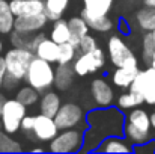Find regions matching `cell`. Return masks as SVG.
<instances>
[{
	"label": "cell",
	"instance_id": "6da1fadb",
	"mask_svg": "<svg viewBox=\"0 0 155 154\" xmlns=\"http://www.w3.org/2000/svg\"><path fill=\"white\" fill-rule=\"evenodd\" d=\"M125 113L117 106L95 107L86 113L84 144L81 153L95 151L100 142L110 136H124Z\"/></svg>",
	"mask_w": 155,
	"mask_h": 154
},
{
	"label": "cell",
	"instance_id": "7a4b0ae2",
	"mask_svg": "<svg viewBox=\"0 0 155 154\" xmlns=\"http://www.w3.org/2000/svg\"><path fill=\"white\" fill-rule=\"evenodd\" d=\"M24 80L27 82V85L35 88L39 94H42L44 91L50 89L53 86V82H54L53 63L38 57V56H33V59L29 63Z\"/></svg>",
	"mask_w": 155,
	"mask_h": 154
},
{
	"label": "cell",
	"instance_id": "3957f363",
	"mask_svg": "<svg viewBox=\"0 0 155 154\" xmlns=\"http://www.w3.org/2000/svg\"><path fill=\"white\" fill-rule=\"evenodd\" d=\"M84 144L83 128H66L59 130V133L48 142V151L54 154L80 153Z\"/></svg>",
	"mask_w": 155,
	"mask_h": 154
},
{
	"label": "cell",
	"instance_id": "277c9868",
	"mask_svg": "<svg viewBox=\"0 0 155 154\" xmlns=\"http://www.w3.org/2000/svg\"><path fill=\"white\" fill-rule=\"evenodd\" d=\"M35 53L24 47H12L6 51L5 62H6V73L17 80H24L30 60L33 59Z\"/></svg>",
	"mask_w": 155,
	"mask_h": 154
},
{
	"label": "cell",
	"instance_id": "5b68a950",
	"mask_svg": "<svg viewBox=\"0 0 155 154\" xmlns=\"http://www.w3.org/2000/svg\"><path fill=\"white\" fill-rule=\"evenodd\" d=\"M54 121L59 130L66 128H86V113L84 110L75 103H65L60 104L59 110L54 115Z\"/></svg>",
	"mask_w": 155,
	"mask_h": 154
},
{
	"label": "cell",
	"instance_id": "8992f818",
	"mask_svg": "<svg viewBox=\"0 0 155 154\" xmlns=\"http://www.w3.org/2000/svg\"><path fill=\"white\" fill-rule=\"evenodd\" d=\"M24 115H27V106L20 103L17 98L6 100L0 113V122H2L3 132L8 135L17 133L20 130V124Z\"/></svg>",
	"mask_w": 155,
	"mask_h": 154
},
{
	"label": "cell",
	"instance_id": "52a82bcc",
	"mask_svg": "<svg viewBox=\"0 0 155 154\" xmlns=\"http://www.w3.org/2000/svg\"><path fill=\"white\" fill-rule=\"evenodd\" d=\"M107 53L110 57V62L114 67H134L139 65V60L134 54V51L128 47V44L117 35L110 36L107 43Z\"/></svg>",
	"mask_w": 155,
	"mask_h": 154
},
{
	"label": "cell",
	"instance_id": "ba28073f",
	"mask_svg": "<svg viewBox=\"0 0 155 154\" xmlns=\"http://www.w3.org/2000/svg\"><path fill=\"white\" fill-rule=\"evenodd\" d=\"M104 63H105V53L103 49L97 47L95 50L87 51V53H78L75 59L72 60V70L75 76L84 77L103 68Z\"/></svg>",
	"mask_w": 155,
	"mask_h": 154
},
{
	"label": "cell",
	"instance_id": "9c48e42d",
	"mask_svg": "<svg viewBox=\"0 0 155 154\" xmlns=\"http://www.w3.org/2000/svg\"><path fill=\"white\" fill-rule=\"evenodd\" d=\"M128 89H133L136 92H140L145 98V103L155 104V68L151 65L145 70H139L137 76L134 77L131 86Z\"/></svg>",
	"mask_w": 155,
	"mask_h": 154
},
{
	"label": "cell",
	"instance_id": "30bf717a",
	"mask_svg": "<svg viewBox=\"0 0 155 154\" xmlns=\"http://www.w3.org/2000/svg\"><path fill=\"white\" fill-rule=\"evenodd\" d=\"M91 95L94 98L95 107H108V106H113V103L116 100L113 86L105 79H101V77L94 79L91 82Z\"/></svg>",
	"mask_w": 155,
	"mask_h": 154
},
{
	"label": "cell",
	"instance_id": "8fae6325",
	"mask_svg": "<svg viewBox=\"0 0 155 154\" xmlns=\"http://www.w3.org/2000/svg\"><path fill=\"white\" fill-rule=\"evenodd\" d=\"M32 133L38 141L50 142L59 133V128H57V124H56L53 116H47V115L39 113V115H35V122H33Z\"/></svg>",
	"mask_w": 155,
	"mask_h": 154
},
{
	"label": "cell",
	"instance_id": "7c38bea8",
	"mask_svg": "<svg viewBox=\"0 0 155 154\" xmlns=\"http://www.w3.org/2000/svg\"><path fill=\"white\" fill-rule=\"evenodd\" d=\"M47 23H48V18L44 12L35 14V15H21V17H15L14 30L23 32V33H36V32H42Z\"/></svg>",
	"mask_w": 155,
	"mask_h": 154
},
{
	"label": "cell",
	"instance_id": "4fadbf2b",
	"mask_svg": "<svg viewBox=\"0 0 155 154\" xmlns=\"http://www.w3.org/2000/svg\"><path fill=\"white\" fill-rule=\"evenodd\" d=\"M9 6H11V11L15 17L35 15V14L44 12L45 2L44 0H11Z\"/></svg>",
	"mask_w": 155,
	"mask_h": 154
},
{
	"label": "cell",
	"instance_id": "5bb4252c",
	"mask_svg": "<svg viewBox=\"0 0 155 154\" xmlns=\"http://www.w3.org/2000/svg\"><path fill=\"white\" fill-rule=\"evenodd\" d=\"M97 153H133V145L124 136H110L100 142Z\"/></svg>",
	"mask_w": 155,
	"mask_h": 154
},
{
	"label": "cell",
	"instance_id": "9a60e30c",
	"mask_svg": "<svg viewBox=\"0 0 155 154\" xmlns=\"http://www.w3.org/2000/svg\"><path fill=\"white\" fill-rule=\"evenodd\" d=\"M125 122H128L130 125L142 130V132H146V133H152V125H151V115L142 109V107H134L131 110L127 112L125 115Z\"/></svg>",
	"mask_w": 155,
	"mask_h": 154
},
{
	"label": "cell",
	"instance_id": "2e32d148",
	"mask_svg": "<svg viewBox=\"0 0 155 154\" xmlns=\"http://www.w3.org/2000/svg\"><path fill=\"white\" fill-rule=\"evenodd\" d=\"M139 73V65L134 67H116V70L111 74V82L116 88L128 89L134 80V77Z\"/></svg>",
	"mask_w": 155,
	"mask_h": 154
},
{
	"label": "cell",
	"instance_id": "e0dca14e",
	"mask_svg": "<svg viewBox=\"0 0 155 154\" xmlns=\"http://www.w3.org/2000/svg\"><path fill=\"white\" fill-rule=\"evenodd\" d=\"M74 70L71 63H57V68H54V82L53 86H56L59 91H66L71 88L74 82Z\"/></svg>",
	"mask_w": 155,
	"mask_h": 154
},
{
	"label": "cell",
	"instance_id": "ac0fdd59",
	"mask_svg": "<svg viewBox=\"0 0 155 154\" xmlns=\"http://www.w3.org/2000/svg\"><path fill=\"white\" fill-rule=\"evenodd\" d=\"M39 113L42 115H47V116H53L56 115V112L59 110L62 100H60V95L54 91H44L42 95H39Z\"/></svg>",
	"mask_w": 155,
	"mask_h": 154
},
{
	"label": "cell",
	"instance_id": "d6986e66",
	"mask_svg": "<svg viewBox=\"0 0 155 154\" xmlns=\"http://www.w3.org/2000/svg\"><path fill=\"white\" fill-rule=\"evenodd\" d=\"M68 26H69V32H71V38H69L68 43L72 44V46L77 49L80 39H81L84 35H87V33L91 32V29H89L86 20H84L81 15L71 17V18L68 20Z\"/></svg>",
	"mask_w": 155,
	"mask_h": 154
},
{
	"label": "cell",
	"instance_id": "ffe728a7",
	"mask_svg": "<svg viewBox=\"0 0 155 154\" xmlns=\"http://www.w3.org/2000/svg\"><path fill=\"white\" fill-rule=\"evenodd\" d=\"M35 56L50 62V63H57V56H59V44L54 43L51 38H47L44 36L39 44L36 46L35 49Z\"/></svg>",
	"mask_w": 155,
	"mask_h": 154
},
{
	"label": "cell",
	"instance_id": "44dd1931",
	"mask_svg": "<svg viewBox=\"0 0 155 154\" xmlns=\"http://www.w3.org/2000/svg\"><path fill=\"white\" fill-rule=\"evenodd\" d=\"M81 17L86 20L91 30L105 33V32H110L113 29V21L108 18V15H91V14L81 11Z\"/></svg>",
	"mask_w": 155,
	"mask_h": 154
},
{
	"label": "cell",
	"instance_id": "7402d4cb",
	"mask_svg": "<svg viewBox=\"0 0 155 154\" xmlns=\"http://www.w3.org/2000/svg\"><path fill=\"white\" fill-rule=\"evenodd\" d=\"M136 24L143 32H151L155 29V8L145 5L136 12Z\"/></svg>",
	"mask_w": 155,
	"mask_h": 154
},
{
	"label": "cell",
	"instance_id": "603a6c76",
	"mask_svg": "<svg viewBox=\"0 0 155 154\" xmlns=\"http://www.w3.org/2000/svg\"><path fill=\"white\" fill-rule=\"evenodd\" d=\"M50 38L57 44H63L68 43L71 38V32H69V26H68V20H63L62 17L54 20L50 30Z\"/></svg>",
	"mask_w": 155,
	"mask_h": 154
},
{
	"label": "cell",
	"instance_id": "cb8c5ba5",
	"mask_svg": "<svg viewBox=\"0 0 155 154\" xmlns=\"http://www.w3.org/2000/svg\"><path fill=\"white\" fill-rule=\"evenodd\" d=\"M143 103H145V98H143V95H142L140 92H136V91H133V89H128L127 92H124V94L117 98L116 106H117L120 110L128 112V110H131V109H134V107H137V106H142Z\"/></svg>",
	"mask_w": 155,
	"mask_h": 154
},
{
	"label": "cell",
	"instance_id": "d4e9b609",
	"mask_svg": "<svg viewBox=\"0 0 155 154\" xmlns=\"http://www.w3.org/2000/svg\"><path fill=\"white\" fill-rule=\"evenodd\" d=\"M14 21H15V15L11 11L9 2L0 0V33L9 35L14 30Z\"/></svg>",
	"mask_w": 155,
	"mask_h": 154
},
{
	"label": "cell",
	"instance_id": "484cf974",
	"mask_svg": "<svg viewBox=\"0 0 155 154\" xmlns=\"http://www.w3.org/2000/svg\"><path fill=\"white\" fill-rule=\"evenodd\" d=\"M124 138L134 147V145H142V144L151 141L152 139V133L142 132V130L130 125L128 122H124Z\"/></svg>",
	"mask_w": 155,
	"mask_h": 154
},
{
	"label": "cell",
	"instance_id": "4316f807",
	"mask_svg": "<svg viewBox=\"0 0 155 154\" xmlns=\"http://www.w3.org/2000/svg\"><path fill=\"white\" fill-rule=\"evenodd\" d=\"M83 11L91 15H108L113 0H83Z\"/></svg>",
	"mask_w": 155,
	"mask_h": 154
},
{
	"label": "cell",
	"instance_id": "83f0119b",
	"mask_svg": "<svg viewBox=\"0 0 155 154\" xmlns=\"http://www.w3.org/2000/svg\"><path fill=\"white\" fill-rule=\"evenodd\" d=\"M44 2H45L44 14L47 15L48 21H54L60 18L69 5V0H44Z\"/></svg>",
	"mask_w": 155,
	"mask_h": 154
},
{
	"label": "cell",
	"instance_id": "f1b7e54d",
	"mask_svg": "<svg viewBox=\"0 0 155 154\" xmlns=\"http://www.w3.org/2000/svg\"><path fill=\"white\" fill-rule=\"evenodd\" d=\"M15 98L20 103H23L24 106L30 107V106H35L38 100H39V92L32 88L30 85H26V86H21L17 89V94H15Z\"/></svg>",
	"mask_w": 155,
	"mask_h": 154
},
{
	"label": "cell",
	"instance_id": "f546056e",
	"mask_svg": "<svg viewBox=\"0 0 155 154\" xmlns=\"http://www.w3.org/2000/svg\"><path fill=\"white\" fill-rule=\"evenodd\" d=\"M155 51V41L152 36V32H146L142 38V60L146 67L151 65L152 56Z\"/></svg>",
	"mask_w": 155,
	"mask_h": 154
},
{
	"label": "cell",
	"instance_id": "4dcf8cb0",
	"mask_svg": "<svg viewBox=\"0 0 155 154\" xmlns=\"http://www.w3.org/2000/svg\"><path fill=\"white\" fill-rule=\"evenodd\" d=\"M77 56V49L69 44L63 43L59 44V56H57V63H72V60Z\"/></svg>",
	"mask_w": 155,
	"mask_h": 154
},
{
	"label": "cell",
	"instance_id": "1f68e13d",
	"mask_svg": "<svg viewBox=\"0 0 155 154\" xmlns=\"http://www.w3.org/2000/svg\"><path fill=\"white\" fill-rule=\"evenodd\" d=\"M9 35H11V43H12L14 47H24V49H27L33 33H23V32L12 30Z\"/></svg>",
	"mask_w": 155,
	"mask_h": 154
},
{
	"label": "cell",
	"instance_id": "d6a6232c",
	"mask_svg": "<svg viewBox=\"0 0 155 154\" xmlns=\"http://www.w3.org/2000/svg\"><path fill=\"white\" fill-rule=\"evenodd\" d=\"M97 47H98L97 39H95L91 33H87V35H84V36L80 39V43H78V46H77V54H78V53L92 51V50H95Z\"/></svg>",
	"mask_w": 155,
	"mask_h": 154
},
{
	"label": "cell",
	"instance_id": "836d02e7",
	"mask_svg": "<svg viewBox=\"0 0 155 154\" xmlns=\"http://www.w3.org/2000/svg\"><path fill=\"white\" fill-rule=\"evenodd\" d=\"M18 85H20V80H17L15 77L9 76L8 73L5 74V77H3V80H2V88H3V89L12 91V89H15Z\"/></svg>",
	"mask_w": 155,
	"mask_h": 154
},
{
	"label": "cell",
	"instance_id": "e575fe53",
	"mask_svg": "<svg viewBox=\"0 0 155 154\" xmlns=\"http://www.w3.org/2000/svg\"><path fill=\"white\" fill-rule=\"evenodd\" d=\"M33 122H35V116H33V115H24L23 119H21L20 128H21L24 133H32V130H33Z\"/></svg>",
	"mask_w": 155,
	"mask_h": 154
},
{
	"label": "cell",
	"instance_id": "d590c367",
	"mask_svg": "<svg viewBox=\"0 0 155 154\" xmlns=\"http://www.w3.org/2000/svg\"><path fill=\"white\" fill-rule=\"evenodd\" d=\"M143 151H151V153L155 151V139L154 138H152L151 141L142 144V145H134V147H133V153H143Z\"/></svg>",
	"mask_w": 155,
	"mask_h": 154
},
{
	"label": "cell",
	"instance_id": "8d00e7d4",
	"mask_svg": "<svg viewBox=\"0 0 155 154\" xmlns=\"http://www.w3.org/2000/svg\"><path fill=\"white\" fill-rule=\"evenodd\" d=\"M117 29H119V32L124 33V35H130V32H131V26H130V23H128L127 20H124V18H120Z\"/></svg>",
	"mask_w": 155,
	"mask_h": 154
},
{
	"label": "cell",
	"instance_id": "74e56055",
	"mask_svg": "<svg viewBox=\"0 0 155 154\" xmlns=\"http://www.w3.org/2000/svg\"><path fill=\"white\" fill-rule=\"evenodd\" d=\"M6 74V62H5V57H0V82L3 80Z\"/></svg>",
	"mask_w": 155,
	"mask_h": 154
},
{
	"label": "cell",
	"instance_id": "f35d334b",
	"mask_svg": "<svg viewBox=\"0 0 155 154\" xmlns=\"http://www.w3.org/2000/svg\"><path fill=\"white\" fill-rule=\"evenodd\" d=\"M30 151H32V153H44L45 148H42V147H35V148H32Z\"/></svg>",
	"mask_w": 155,
	"mask_h": 154
},
{
	"label": "cell",
	"instance_id": "ab89813d",
	"mask_svg": "<svg viewBox=\"0 0 155 154\" xmlns=\"http://www.w3.org/2000/svg\"><path fill=\"white\" fill-rule=\"evenodd\" d=\"M151 125H152V130L155 132V112L151 113Z\"/></svg>",
	"mask_w": 155,
	"mask_h": 154
},
{
	"label": "cell",
	"instance_id": "60d3db41",
	"mask_svg": "<svg viewBox=\"0 0 155 154\" xmlns=\"http://www.w3.org/2000/svg\"><path fill=\"white\" fill-rule=\"evenodd\" d=\"M5 101H6V98L0 94V113H2V109H3V104H5Z\"/></svg>",
	"mask_w": 155,
	"mask_h": 154
},
{
	"label": "cell",
	"instance_id": "b9f144b4",
	"mask_svg": "<svg viewBox=\"0 0 155 154\" xmlns=\"http://www.w3.org/2000/svg\"><path fill=\"white\" fill-rule=\"evenodd\" d=\"M145 5H148V6H152V8H155V0H145Z\"/></svg>",
	"mask_w": 155,
	"mask_h": 154
},
{
	"label": "cell",
	"instance_id": "7bdbcfd3",
	"mask_svg": "<svg viewBox=\"0 0 155 154\" xmlns=\"http://www.w3.org/2000/svg\"><path fill=\"white\" fill-rule=\"evenodd\" d=\"M151 67L155 68V51H154V56H152V60H151Z\"/></svg>",
	"mask_w": 155,
	"mask_h": 154
},
{
	"label": "cell",
	"instance_id": "ee69618b",
	"mask_svg": "<svg viewBox=\"0 0 155 154\" xmlns=\"http://www.w3.org/2000/svg\"><path fill=\"white\" fill-rule=\"evenodd\" d=\"M2 49H3V43H2V39H0V53H2Z\"/></svg>",
	"mask_w": 155,
	"mask_h": 154
},
{
	"label": "cell",
	"instance_id": "f6af8a7d",
	"mask_svg": "<svg viewBox=\"0 0 155 154\" xmlns=\"http://www.w3.org/2000/svg\"><path fill=\"white\" fill-rule=\"evenodd\" d=\"M151 32H152V36H154V41H155V29L154 30H151Z\"/></svg>",
	"mask_w": 155,
	"mask_h": 154
},
{
	"label": "cell",
	"instance_id": "bcb514c9",
	"mask_svg": "<svg viewBox=\"0 0 155 154\" xmlns=\"http://www.w3.org/2000/svg\"><path fill=\"white\" fill-rule=\"evenodd\" d=\"M0 91H2V82H0Z\"/></svg>",
	"mask_w": 155,
	"mask_h": 154
}]
</instances>
